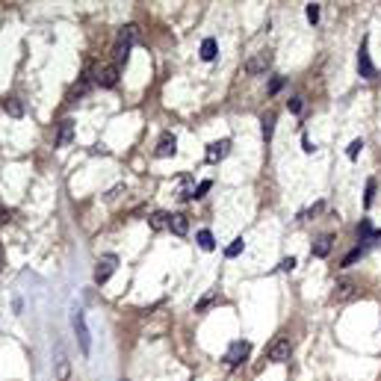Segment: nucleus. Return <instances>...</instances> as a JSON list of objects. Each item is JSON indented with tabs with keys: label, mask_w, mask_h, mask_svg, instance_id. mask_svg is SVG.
<instances>
[{
	"label": "nucleus",
	"mask_w": 381,
	"mask_h": 381,
	"mask_svg": "<svg viewBox=\"0 0 381 381\" xmlns=\"http://www.w3.org/2000/svg\"><path fill=\"white\" fill-rule=\"evenodd\" d=\"M360 151H364V139H355V142L349 145V151H346V154H349V160H355Z\"/></svg>",
	"instance_id": "obj_25"
},
{
	"label": "nucleus",
	"mask_w": 381,
	"mask_h": 381,
	"mask_svg": "<svg viewBox=\"0 0 381 381\" xmlns=\"http://www.w3.org/2000/svg\"><path fill=\"white\" fill-rule=\"evenodd\" d=\"M357 71L364 80H375V65L369 60V50H367V42L360 45V53H357Z\"/></svg>",
	"instance_id": "obj_7"
},
{
	"label": "nucleus",
	"mask_w": 381,
	"mask_h": 381,
	"mask_svg": "<svg viewBox=\"0 0 381 381\" xmlns=\"http://www.w3.org/2000/svg\"><path fill=\"white\" fill-rule=\"evenodd\" d=\"M168 231L178 234V237H186V234H189V219H186L183 213H172V219H168Z\"/></svg>",
	"instance_id": "obj_11"
},
{
	"label": "nucleus",
	"mask_w": 381,
	"mask_h": 381,
	"mask_svg": "<svg viewBox=\"0 0 381 381\" xmlns=\"http://www.w3.org/2000/svg\"><path fill=\"white\" fill-rule=\"evenodd\" d=\"M168 219H172L168 213L157 210V213H151V216H148V225L154 227V231H163V227H168Z\"/></svg>",
	"instance_id": "obj_15"
},
{
	"label": "nucleus",
	"mask_w": 381,
	"mask_h": 381,
	"mask_svg": "<svg viewBox=\"0 0 381 381\" xmlns=\"http://www.w3.org/2000/svg\"><path fill=\"white\" fill-rule=\"evenodd\" d=\"M281 86H284V80H281V77H275V80H272V86H269V92H272V95H275V92H278Z\"/></svg>",
	"instance_id": "obj_31"
},
{
	"label": "nucleus",
	"mask_w": 381,
	"mask_h": 381,
	"mask_svg": "<svg viewBox=\"0 0 381 381\" xmlns=\"http://www.w3.org/2000/svg\"><path fill=\"white\" fill-rule=\"evenodd\" d=\"M56 378H60V381L71 378V364L65 360V355H60V360H56Z\"/></svg>",
	"instance_id": "obj_17"
},
{
	"label": "nucleus",
	"mask_w": 381,
	"mask_h": 381,
	"mask_svg": "<svg viewBox=\"0 0 381 381\" xmlns=\"http://www.w3.org/2000/svg\"><path fill=\"white\" fill-rule=\"evenodd\" d=\"M372 201H375V180H367V195H364V204H367V207H372Z\"/></svg>",
	"instance_id": "obj_23"
},
{
	"label": "nucleus",
	"mask_w": 381,
	"mask_h": 381,
	"mask_svg": "<svg viewBox=\"0 0 381 381\" xmlns=\"http://www.w3.org/2000/svg\"><path fill=\"white\" fill-rule=\"evenodd\" d=\"M290 355H293V346H290V340H287V337L272 340V343H269V349H266V357H269L272 364H287V360H290Z\"/></svg>",
	"instance_id": "obj_3"
},
{
	"label": "nucleus",
	"mask_w": 381,
	"mask_h": 381,
	"mask_svg": "<svg viewBox=\"0 0 381 381\" xmlns=\"http://www.w3.org/2000/svg\"><path fill=\"white\" fill-rule=\"evenodd\" d=\"M210 186H213V183H210V180H201V183H198V186H195V192H192V198H204V195H207V192H210Z\"/></svg>",
	"instance_id": "obj_24"
},
{
	"label": "nucleus",
	"mask_w": 381,
	"mask_h": 381,
	"mask_svg": "<svg viewBox=\"0 0 381 381\" xmlns=\"http://www.w3.org/2000/svg\"><path fill=\"white\" fill-rule=\"evenodd\" d=\"M242 249H245V239L237 237V239H234V242H231V245L225 249V257H239V254H242Z\"/></svg>",
	"instance_id": "obj_20"
},
{
	"label": "nucleus",
	"mask_w": 381,
	"mask_h": 381,
	"mask_svg": "<svg viewBox=\"0 0 381 381\" xmlns=\"http://www.w3.org/2000/svg\"><path fill=\"white\" fill-rule=\"evenodd\" d=\"M227 151H231V139H222V142H213L207 145V163H219V160H225Z\"/></svg>",
	"instance_id": "obj_9"
},
{
	"label": "nucleus",
	"mask_w": 381,
	"mask_h": 381,
	"mask_svg": "<svg viewBox=\"0 0 381 381\" xmlns=\"http://www.w3.org/2000/svg\"><path fill=\"white\" fill-rule=\"evenodd\" d=\"M0 266H3V251H0Z\"/></svg>",
	"instance_id": "obj_32"
},
{
	"label": "nucleus",
	"mask_w": 381,
	"mask_h": 381,
	"mask_svg": "<svg viewBox=\"0 0 381 381\" xmlns=\"http://www.w3.org/2000/svg\"><path fill=\"white\" fill-rule=\"evenodd\" d=\"M116 266H119V257H116V254H104L95 266V284L98 287L107 284L109 278H112V272H116Z\"/></svg>",
	"instance_id": "obj_4"
},
{
	"label": "nucleus",
	"mask_w": 381,
	"mask_h": 381,
	"mask_svg": "<svg viewBox=\"0 0 381 381\" xmlns=\"http://www.w3.org/2000/svg\"><path fill=\"white\" fill-rule=\"evenodd\" d=\"M198 245H201L204 251H213V249H216L213 234H210V231H198Z\"/></svg>",
	"instance_id": "obj_19"
},
{
	"label": "nucleus",
	"mask_w": 381,
	"mask_h": 381,
	"mask_svg": "<svg viewBox=\"0 0 381 381\" xmlns=\"http://www.w3.org/2000/svg\"><path fill=\"white\" fill-rule=\"evenodd\" d=\"M360 254H364V245H360V249H355V251H349V254H346V260H343V266H352Z\"/></svg>",
	"instance_id": "obj_27"
},
{
	"label": "nucleus",
	"mask_w": 381,
	"mask_h": 381,
	"mask_svg": "<svg viewBox=\"0 0 381 381\" xmlns=\"http://www.w3.org/2000/svg\"><path fill=\"white\" fill-rule=\"evenodd\" d=\"M304 15H308L310 24H316V21H319V3H308V6H304Z\"/></svg>",
	"instance_id": "obj_22"
},
{
	"label": "nucleus",
	"mask_w": 381,
	"mask_h": 381,
	"mask_svg": "<svg viewBox=\"0 0 381 381\" xmlns=\"http://www.w3.org/2000/svg\"><path fill=\"white\" fill-rule=\"evenodd\" d=\"M272 65V53L269 50H260V53H254L249 62H245V74L251 77H257V74H266V68Z\"/></svg>",
	"instance_id": "obj_6"
},
{
	"label": "nucleus",
	"mask_w": 381,
	"mask_h": 381,
	"mask_svg": "<svg viewBox=\"0 0 381 381\" xmlns=\"http://www.w3.org/2000/svg\"><path fill=\"white\" fill-rule=\"evenodd\" d=\"M201 60L204 62H213L216 60V39H204V42H201Z\"/></svg>",
	"instance_id": "obj_16"
},
{
	"label": "nucleus",
	"mask_w": 381,
	"mask_h": 381,
	"mask_svg": "<svg viewBox=\"0 0 381 381\" xmlns=\"http://www.w3.org/2000/svg\"><path fill=\"white\" fill-rule=\"evenodd\" d=\"M3 109H6L12 119H21V116H24V107H21V101H18V98H9V101L3 104Z\"/></svg>",
	"instance_id": "obj_18"
},
{
	"label": "nucleus",
	"mask_w": 381,
	"mask_h": 381,
	"mask_svg": "<svg viewBox=\"0 0 381 381\" xmlns=\"http://www.w3.org/2000/svg\"><path fill=\"white\" fill-rule=\"evenodd\" d=\"M213 301H216V293H210V296H204L201 301H198V308H195V310H207L210 304H213Z\"/></svg>",
	"instance_id": "obj_28"
},
{
	"label": "nucleus",
	"mask_w": 381,
	"mask_h": 381,
	"mask_svg": "<svg viewBox=\"0 0 381 381\" xmlns=\"http://www.w3.org/2000/svg\"><path fill=\"white\" fill-rule=\"evenodd\" d=\"M278 269H281V272H293V269H296V257H284V260L278 263Z\"/></svg>",
	"instance_id": "obj_26"
},
{
	"label": "nucleus",
	"mask_w": 381,
	"mask_h": 381,
	"mask_svg": "<svg viewBox=\"0 0 381 381\" xmlns=\"http://www.w3.org/2000/svg\"><path fill=\"white\" fill-rule=\"evenodd\" d=\"M71 325H74V334H77V343H80V352L89 355L92 352V337H89V328H86V313L80 308L71 313Z\"/></svg>",
	"instance_id": "obj_2"
},
{
	"label": "nucleus",
	"mask_w": 381,
	"mask_h": 381,
	"mask_svg": "<svg viewBox=\"0 0 381 381\" xmlns=\"http://www.w3.org/2000/svg\"><path fill=\"white\" fill-rule=\"evenodd\" d=\"M249 352H251V343H249V340H237V343L227 346L225 364H227V367H239V364L249 357Z\"/></svg>",
	"instance_id": "obj_5"
},
{
	"label": "nucleus",
	"mask_w": 381,
	"mask_h": 381,
	"mask_svg": "<svg viewBox=\"0 0 381 381\" xmlns=\"http://www.w3.org/2000/svg\"><path fill=\"white\" fill-rule=\"evenodd\" d=\"M154 154L157 157H175L178 154V139H175V133H163V136H160Z\"/></svg>",
	"instance_id": "obj_8"
},
{
	"label": "nucleus",
	"mask_w": 381,
	"mask_h": 381,
	"mask_svg": "<svg viewBox=\"0 0 381 381\" xmlns=\"http://www.w3.org/2000/svg\"><path fill=\"white\" fill-rule=\"evenodd\" d=\"M301 151H304V154H313V151H316V145L310 142L308 136H301Z\"/></svg>",
	"instance_id": "obj_29"
},
{
	"label": "nucleus",
	"mask_w": 381,
	"mask_h": 381,
	"mask_svg": "<svg viewBox=\"0 0 381 381\" xmlns=\"http://www.w3.org/2000/svg\"><path fill=\"white\" fill-rule=\"evenodd\" d=\"M352 296H355V284L352 281H340L334 287V301H349Z\"/></svg>",
	"instance_id": "obj_13"
},
{
	"label": "nucleus",
	"mask_w": 381,
	"mask_h": 381,
	"mask_svg": "<svg viewBox=\"0 0 381 381\" xmlns=\"http://www.w3.org/2000/svg\"><path fill=\"white\" fill-rule=\"evenodd\" d=\"M121 381H127V378H121Z\"/></svg>",
	"instance_id": "obj_33"
},
{
	"label": "nucleus",
	"mask_w": 381,
	"mask_h": 381,
	"mask_svg": "<svg viewBox=\"0 0 381 381\" xmlns=\"http://www.w3.org/2000/svg\"><path fill=\"white\" fill-rule=\"evenodd\" d=\"M272 130H275V112H266V116H263V139H266V142L272 139Z\"/></svg>",
	"instance_id": "obj_21"
},
{
	"label": "nucleus",
	"mask_w": 381,
	"mask_h": 381,
	"mask_svg": "<svg viewBox=\"0 0 381 381\" xmlns=\"http://www.w3.org/2000/svg\"><path fill=\"white\" fill-rule=\"evenodd\" d=\"M74 139V121H62L60 133H56V148H68Z\"/></svg>",
	"instance_id": "obj_12"
},
{
	"label": "nucleus",
	"mask_w": 381,
	"mask_h": 381,
	"mask_svg": "<svg viewBox=\"0 0 381 381\" xmlns=\"http://www.w3.org/2000/svg\"><path fill=\"white\" fill-rule=\"evenodd\" d=\"M116 83H119V65H104V68L98 71V86L112 89Z\"/></svg>",
	"instance_id": "obj_10"
},
{
	"label": "nucleus",
	"mask_w": 381,
	"mask_h": 381,
	"mask_svg": "<svg viewBox=\"0 0 381 381\" xmlns=\"http://www.w3.org/2000/svg\"><path fill=\"white\" fill-rule=\"evenodd\" d=\"M139 42V27L136 24H124L119 30V36H116V48H112V60H116V65H121V62H127V56H130V48Z\"/></svg>",
	"instance_id": "obj_1"
},
{
	"label": "nucleus",
	"mask_w": 381,
	"mask_h": 381,
	"mask_svg": "<svg viewBox=\"0 0 381 381\" xmlns=\"http://www.w3.org/2000/svg\"><path fill=\"white\" fill-rule=\"evenodd\" d=\"M290 112H301V98H290Z\"/></svg>",
	"instance_id": "obj_30"
},
{
	"label": "nucleus",
	"mask_w": 381,
	"mask_h": 381,
	"mask_svg": "<svg viewBox=\"0 0 381 381\" xmlns=\"http://www.w3.org/2000/svg\"><path fill=\"white\" fill-rule=\"evenodd\" d=\"M313 257H328L331 254V237H319L313 242V251H310Z\"/></svg>",
	"instance_id": "obj_14"
}]
</instances>
